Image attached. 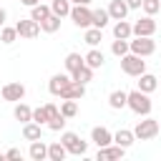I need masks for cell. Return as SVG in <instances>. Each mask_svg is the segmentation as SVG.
<instances>
[{
	"label": "cell",
	"instance_id": "6da1fadb",
	"mask_svg": "<svg viewBox=\"0 0 161 161\" xmlns=\"http://www.w3.org/2000/svg\"><path fill=\"white\" fill-rule=\"evenodd\" d=\"M128 108L136 113V116H148L151 113V108H153V103H151V98H148V93H143V91H131L128 93Z\"/></svg>",
	"mask_w": 161,
	"mask_h": 161
},
{
	"label": "cell",
	"instance_id": "7a4b0ae2",
	"mask_svg": "<svg viewBox=\"0 0 161 161\" xmlns=\"http://www.w3.org/2000/svg\"><path fill=\"white\" fill-rule=\"evenodd\" d=\"M158 131H161L158 121H156V118H151V116H143V121H138V123H136L133 136H136V141H151V138H156V136H158Z\"/></svg>",
	"mask_w": 161,
	"mask_h": 161
},
{
	"label": "cell",
	"instance_id": "3957f363",
	"mask_svg": "<svg viewBox=\"0 0 161 161\" xmlns=\"http://www.w3.org/2000/svg\"><path fill=\"white\" fill-rule=\"evenodd\" d=\"M121 70H123L126 75L138 78L141 73H146V60H143L141 55H136V53H126V55L121 58Z\"/></svg>",
	"mask_w": 161,
	"mask_h": 161
},
{
	"label": "cell",
	"instance_id": "277c9868",
	"mask_svg": "<svg viewBox=\"0 0 161 161\" xmlns=\"http://www.w3.org/2000/svg\"><path fill=\"white\" fill-rule=\"evenodd\" d=\"M128 43H131V53H136L141 58H148V55L156 53L153 35H133V40H128Z\"/></svg>",
	"mask_w": 161,
	"mask_h": 161
},
{
	"label": "cell",
	"instance_id": "5b68a950",
	"mask_svg": "<svg viewBox=\"0 0 161 161\" xmlns=\"http://www.w3.org/2000/svg\"><path fill=\"white\" fill-rule=\"evenodd\" d=\"M60 141H63V146L68 148V153H73V156H83L86 151H88V141H83L78 133H73V131H63L60 133Z\"/></svg>",
	"mask_w": 161,
	"mask_h": 161
},
{
	"label": "cell",
	"instance_id": "8992f818",
	"mask_svg": "<svg viewBox=\"0 0 161 161\" xmlns=\"http://www.w3.org/2000/svg\"><path fill=\"white\" fill-rule=\"evenodd\" d=\"M70 20L75 28H91L93 25V10L88 5H73L70 8Z\"/></svg>",
	"mask_w": 161,
	"mask_h": 161
},
{
	"label": "cell",
	"instance_id": "52a82bcc",
	"mask_svg": "<svg viewBox=\"0 0 161 161\" xmlns=\"http://www.w3.org/2000/svg\"><path fill=\"white\" fill-rule=\"evenodd\" d=\"M15 30H18L20 38H38L40 35V23L33 20V18H25V20L15 23Z\"/></svg>",
	"mask_w": 161,
	"mask_h": 161
},
{
	"label": "cell",
	"instance_id": "ba28073f",
	"mask_svg": "<svg viewBox=\"0 0 161 161\" xmlns=\"http://www.w3.org/2000/svg\"><path fill=\"white\" fill-rule=\"evenodd\" d=\"M0 93H3V101L20 103V101L25 98V86H23V83H5Z\"/></svg>",
	"mask_w": 161,
	"mask_h": 161
},
{
	"label": "cell",
	"instance_id": "9c48e42d",
	"mask_svg": "<svg viewBox=\"0 0 161 161\" xmlns=\"http://www.w3.org/2000/svg\"><path fill=\"white\" fill-rule=\"evenodd\" d=\"M156 33V20L153 15H143L133 23V35H153Z\"/></svg>",
	"mask_w": 161,
	"mask_h": 161
},
{
	"label": "cell",
	"instance_id": "30bf717a",
	"mask_svg": "<svg viewBox=\"0 0 161 161\" xmlns=\"http://www.w3.org/2000/svg\"><path fill=\"white\" fill-rule=\"evenodd\" d=\"M70 83H73V78H70V75H65V73H55V75L50 78V83H48V91H50L53 96H60Z\"/></svg>",
	"mask_w": 161,
	"mask_h": 161
},
{
	"label": "cell",
	"instance_id": "8fae6325",
	"mask_svg": "<svg viewBox=\"0 0 161 161\" xmlns=\"http://www.w3.org/2000/svg\"><path fill=\"white\" fill-rule=\"evenodd\" d=\"M123 153H126V148L123 146H113V143H108V146H101L98 148V161H113V158H123Z\"/></svg>",
	"mask_w": 161,
	"mask_h": 161
},
{
	"label": "cell",
	"instance_id": "7c38bea8",
	"mask_svg": "<svg viewBox=\"0 0 161 161\" xmlns=\"http://www.w3.org/2000/svg\"><path fill=\"white\" fill-rule=\"evenodd\" d=\"M91 141L101 148V146H108V143H113V133L106 128V126H93V131H91Z\"/></svg>",
	"mask_w": 161,
	"mask_h": 161
},
{
	"label": "cell",
	"instance_id": "4fadbf2b",
	"mask_svg": "<svg viewBox=\"0 0 161 161\" xmlns=\"http://www.w3.org/2000/svg\"><path fill=\"white\" fill-rule=\"evenodd\" d=\"M128 3L126 0H111V5H108V15H111V20H126V15H128Z\"/></svg>",
	"mask_w": 161,
	"mask_h": 161
},
{
	"label": "cell",
	"instance_id": "5bb4252c",
	"mask_svg": "<svg viewBox=\"0 0 161 161\" xmlns=\"http://www.w3.org/2000/svg\"><path fill=\"white\" fill-rule=\"evenodd\" d=\"M83 96H86V83H78V80H73V83H70V86H68V88H65V91H63L58 98H60V101H65V98L80 101Z\"/></svg>",
	"mask_w": 161,
	"mask_h": 161
},
{
	"label": "cell",
	"instance_id": "9a60e30c",
	"mask_svg": "<svg viewBox=\"0 0 161 161\" xmlns=\"http://www.w3.org/2000/svg\"><path fill=\"white\" fill-rule=\"evenodd\" d=\"M113 38L131 40V38H133V25H131L128 20H116V23H113Z\"/></svg>",
	"mask_w": 161,
	"mask_h": 161
},
{
	"label": "cell",
	"instance_id": "2e32d148",
	"mask_svg": "<svg viewBox=\"0 0 161 161\" xmlns=\"http://www.w3.org/2000/svg\"><path fill=\"white\" fill-rule=\"evenodd\" d=\"M156 88H158V78H156V75H151V73H141V75H138V91L153 93Z\"/></svg>",
	"mask_w": 161,
	"mask_h": 161
},
{
	"label": "cell",
	"instance_id": "e0dca14e",
	"mask_svg": "<svg viewBox=\"0 0 161 161\" xmlns=\"http://www.w3.org/2000/svg\"><path fill=\"white\" fill-rule=\"evenodd\" d=\"M108 106L113 111H121V108H128V93L126 91H113L108 96Z\"/></svg>",
	"mask_w": 161,
	"mask_h": 161
},
{
	"label": "cell",
	"instance_id": "ac0fdd59",
	"mask_svg": "<svg viewBox=\"0 0 161 161\" xmlns=\"http://www.w3.org/2000/svg\"><path fill=\"white\" fill-rule=\"evenodd\" d=\"M30 158L33 161H43V158H48V143H43V138H38V141H30Z\"/></svg>",
	"mask_w": 161,
	"mask_h": 161
},
{
	"label": "cell",
	"instance_id": "d6986e66",
	"mask_svg": "<svg viewBox=\"0 0 161 161\" xmlns=\"http://www.w3.org/2000/svg\"><path fill=\"white\" fill-rule=\"evenodd\" d=\"M40 133H43V126H40V123H35V121L23 123V138H25V141H38Z\"/></svg>",
	"mask_w": 161,
	"mask_h": 161
},
{
	"label": "cell",
	"instance_id": "ffe728a7",
	"mask_svg": "<svg viewBox=\"0 0 161 161\" xmlns=\"http://www.w3.org/2000/svg\"><path fill=\"white\" fill-rule=\"evenodd\" d=\"M65 156H68V148L63 146V141L48 143V158H50V161H63Z\"/></svg>",
	"mask_w": 161,
	"mask_h": 161
},
{
	"label": "cell",
	"instance_id": "44dd1931",
	"mask_svg": "<svg viewBox=\"0 0 161 161\" xmlns=\"http://www.w3.org/2000/svg\"><path fill=\"white\" fill-rule=\"evenodd\" d=\"M106 63V55H103V50H98V48H91L88 53H86V65H91L93 70L96 68H101Z\"/></svg>",
	"mask_w": 161,
	"mask_h": 161
},
{
	"label": "cell",
	"instance_id": "7402d4cb",
	"mask_svg": "<svg viewBox=\"0 0 161 161\" xmlns=\"http://www.w3.org/2000/svg\"><path fill=\"white\" fill-rule=\"evenodd\" d=\"M13 116H15V121H20V123H28V121H33V108L28 106V103H15V111H13Z\"/></svg>",
	"mask_w": 161,
	"mask_h": 161
},
{
	"label": "cell",
	"instance_id": "603a6c76",
	"mask_svg": "<svg viewBox=\"0 0 161 161\" xmlns=\"http://www.w3.org/2000/svg\"><path fill=\"white\" fill-rule=\"evenodd\" d=\"M133 141H136V136H133V131H128V128H118V131L113 133V143H118V146H123V148H128Z\"/></svg>",
	"mask_w": 161,
	"mask_h": 161
},
{
	"label": "cell",
	"instance_id": "cb8c5ba5",
	"mask_svg": "<svg viewBox=\"0 0 161 161\" xmlns=\"http://www.w3.org/2000/svg\"><path fill=\"white\" fill-rule=\"evenodd\" d=\"M83 40H86L91 48H98V45H101V40H103V30L91 25V28H86V35H83Z\"/></svg>",
	"mask_w": 161,
	"mask_h": 161
},
{
	"label": "cell",
	"instance_id": "d4e9b609",
	"mask_svg": "<svg viewBox=\"0 0 161 161\" xmlns=\"http://www.w3.org/2000/svg\"><path fill=\"white\" fill-rule=\"evenodd\" d=\"M70 8H73L70 0H50V10H53V15H58V18L70 15Z\"/></svg>",
	"mask_w": 161,
	"mask_h": 161
},
{
	"label": "cell",
	"instance_id": "484cf974",
	"mask_svg": "<svg viewBox=\"0 0 161 161\" xmlns=\"http://www.w3.org/2000/svg\"><path fill=\"white\" fill-rule=\"evenodd\" d=\"M70 78H73V80H78V83H91V80H93V68L83 63L78 70H73V73H70Z\"/></svg>",
	"mask_w": 161,
	"mask_h": 161
},
{
	"label": "cell",
	"instance_id": "4316f807",
	"mask_svg": "<svg viewBox=\"0 0 161 161\" xmlns=\"http://www.w3.org/2000/svg\"><path fill=\"white\" fill-rule=\"evenodd\" d=\"M50 13H53V10H50V5H45V3H38V5H33V8H30V18H33V20H38V23H43Z\"/></svg>",
	"mask_w": 161,
	"mask_h": 161
},
{
	"label": "cell",
	"instance_id": "83f0119b",
	"mask_svg": "<svg viewBox=\"0 0 161 161\" xmlns=\"http://www.w3.org/2000/svg\"><path fill=\"white\" fill-rule=\"evenodd\" d=\"M111 53H113L116 58H123L126 53H131V43L123 40V38H116V40L111 43Z\"/></svg>",
	"mask_w": 161,
	"mask_h": 161
},
{
	"label": "cell",
	"instance_id": "f1b7e54d",
	"mask_svg": "<svg viewBox=\"0 0 161 161\" xmlns=\"http://www.w3.org/2000/svg\"><path fill=\"white\" fill-rule=\"evenodd\" d=\"M83 63H86V55H80V53H68V55H65V70H68V73L78 70Z\"/></svg>",
	"mask_w": 161,
	"mask_h": 161
},
{
	"label": "cell",
	"instance_id": "f546056e",
	"mask_svg": "<svg viewBox=\"0 0 161 161\" xmlns=\"http://www.w3.org/2000/svg\"><path fill=\"white\" fill-rule=\"evenodd\" d=\"M108 20H111V15H108V8H98V10H93V28H106L108 25Z\"/></svg>",
	"mask_w": 161,
	"mask_h": 161
},
{
	"label": "cell",
	"instance_id": "4dcf8cb0",
	"mask_svg": "<svg viewBox=\"0 0 161 161\" xmlns=\"http://www.w3.org/2000/svg\"><path fill=\"white\" fill-rule=\"evenodd\" d=\"M60 20H63V18H58V15H53V13H50V15L40 23V30H43V33H55V30L60 28Z\"/></svg>",
	"mask_w": 161,
	"mask_h": 161
},
{
	"label": "cell",
	"instance_id": "1f68e13d",
	"mask_svg": "<svg viewBox=\"0 0 161 161\" xmlns=\"http://www.w3.org/2000/svg\"><path fill=\"white\" fill-rule=\"evenodd\" d=\"M60 113H63L65 118H73V116H78V101H73V98H65V101L60 103Z\"/></svg>",
	"mask_w": 161,
	"mask_h": 161
},
{
	"label": "cell",
	"instance_id": "d6a6232c",
	"mask_svg": "<svg viewBox=\"0 0 161 161\" xmlns=\"http://www.w3.org/2000/svg\"><path fill=\"white\" fill-rule=\"evenodd\" d=\"M0 40H3L5 45H10V43H15V40H18V30H15V25H13V28H8V25H3V28H0Z\"/></svg>",
	"mask_w": 161,
	"mask_h": 161
},
{
	"label": "cell",
	"instance_id": "836d02e7",
	"mask_svg": "<svg viewBox=\"0 0 161 161\" xmlns=\"http://www.w3.org/2000/svg\"><path fill=\"white\" fill-rule=\"evenodd\" d=\"M33 121H35V123H40V126H48V121H50V113H48V108H45V106H40V108H33Z\"/></svg>",
	"mask_w": 161,
	"mask_h": 161
},
{
	"label": "cell",
	"instance_id": "e575fe53",
	"mask_svg": "<svg viewBox=\"0 0 161 161\" xmlns=\"http://www.w3.org/2000/svg\"><path fill=\"white\" fill-rule=\"evenodd\" d=\"M65 123H68V118H65L63 113H58V116H53V118L48 121V128H50V131H63Z\"/></svg>",
	"mask_w": 161,
	"mask_h": 161
},
{
	"label": "cell",
	"instance_id": "d590c367",
	"mask_svg": "<svg viewBox=\"0 0 161 161\" xmlns=\"http://www.w3.org/2000/svg\"><path fill=\"white\" fill-rule=\"evenodd\" d=\"M141 10H143L146 15H156V13L161 10V0H143Z\"/></svg>",
	"mask_w": 161,
	"mask_h": 161
},
{
	"label": "cell",
	"instance_id": "8d00e7d4",
	"mask_svg": "<svg viewBox=\"0 0 161 161\" xmlns=\"http://www.w3.org/2000/svg\"><path fill=\"white\" fill-rule=\"evenodd\" d=\"M126 3H128L131 10H141V5H143V0H126Z\"/></svg>",
	"mask_w": 161,
	"mask_h": 161
},
{
	"label": "cell",
	"instance_id": "74e56055",
	"mask_svg": "<svg viewBox=\"0 0 161 161\" xmlns=\"http://www.w3.org/2000/svg\"><path fill=\"white\" fill-rule=\"evenodd\" d=\"M5 158H20V151H18V148H10V151L5 153Z\"/></svg>",
	"mask_w": 161,
	"mask_h": 161
},
{
	"label": "cell",
	"instance_id": "f35d334b",
	"mask_svg": "<svg viewBox=\"0 0 161 161\" xmlns=\"http://www.w3.org/2000/svg\"><path fill=\"white\" fill-rule=\"evenodd\" d=\"M5 20H8V13H5V8H0V28L5 25Z\"/></svg>",
	"mask_w": 161,
	"mask_h": 161
},
{
	"label": "cell",
	"instance_id": "ab89813d",
	"mask_svg": "<svg viewBox=\"0 0 161 161\" xmlns=\"http://www.w3.org/2000/svg\"><path fill=\"white\" fill-rule=\"evenodd\" d=\"M70 3H73V5H91L93 0H70Z\"/></svg>",
	"mask_w": 161,
	"mask_h": 161
},
{
	"label": "cell",
	"instance_id": "60d3db41",
	"mask_svg": "<svg viewBox=\"0 0 161 161\" xmlns=\"http://www.w3.org/2000/svg\"><path fill=\"white\" fill-rule=\"evenodd\" d=\"M20 3H23V5H28V8H33V5H38L40 0H20Z\"/></svg>",
	"mask_w": 161,
	"mask_h": 161
}]
</instances>
